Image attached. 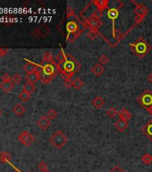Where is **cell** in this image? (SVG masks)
<instances>
[{"label": "cell", "mask_w": 152, "mask_h": 172, "mask_svg": "<svg viewBox=\"0 0 152 172\" xmlns=\"http://www.w3.org/2000/svg\"><path fill=\"white\" fill-rule=\"evenodd\" d=\"M99 34V32L97 31H94V30H89V33H88V37L90 39V40H94L97 35Z\"/></svg>", "instance_id": "8d00e7d4"}, {"label": "cell", "mask_w": 152, "mask_h": 172, "mask_svg": "<svg viewBox=\"0 0 152 172\" xmlns=\"http://www.w3.org/2000/svg\"><path fill=\"white\" fill-rule=\"evenodd\" d=\"M9 49L7 48H0V57H3L4 56H6L8 53Z\"/></svg>", "instance_id": "f35d334b"}, {"label": "cell", "mask_w": 152, "mask_h": 172, "mask_svg": "<svg viewBox=\"0 0 152 172\" xmlns=\"http://www.w3.org/2000/svg\"><path fill=\"white\" fill-rule=\"evenodd\" d=\"M93 3L99 10L103 11V10L107 9L109 1L108 0H95V1H93Z\"/></svg>", "instance_id": "44dd1931"}, {"label": "cell", "mask_w": 152, "mask_h": 172, "mask_svg": "<svg viewBox=\"0 0 152 172\" xmlns=\"http://www.w3.org/2000/svg\"><path fill=\"white\" fill-rule=\"evenodd\" d=\"M148 112H149V114H150V115H151L152 116V107L151 108H150V109H149V110H148Z\"/></svg>", "instance_id": "ee69618b"}, {"label": "cell", "mask_w": 152, "mask_h": 172, "mask_svg": "<svg viewBox=\"0 0 152 172\" xmlns=\"http://www.w3.org/2000/svg\"><path fill=\"white\" fill-rule=\"evenodd\" d=\"M107 115H108L109 117H111V118H114V117H115L116 116H118V111L116 110L114 107H111V108L107 111Z\"/></svg>", "instance_id": "4dcf8cb0"}, {"label": "cell", "mask_w": 152, "mask_h": 172, "mask_svg": "<svg viewBox=\"0 0 152 172\" xmlns=\"http://www.w3.org/2000/svg\"><path fill=\"white\" fill-rule=\"evenodd\" d=\"M40 67V72H41V83L44 84H48L58 74V70H57L56 64H48L41 62L39 65Z\"/></svg>", "instance_id": "7a4b0ae2"}, {"label": "cell", "mask_w": 152, "mask_h": 172, "mask_svg": "<svg viewBox=\"0 0 152 172\" xmlns=\"http://www.w3.org/2000/svg\"><path fill=\"white\" fill-rule=\"evenodd\" d=\"M134 13L136 16H141V17H145L148 13V9L144 5L142 4H137L135 8H134Z\"/></svg>", "instance_id": "9a60e30c"}, {"label": "cell", "mask_w": 152, "mask_h": 172, "mask_svg": "<svg viewBox=\"0 0 152 172\" xmlns=\"http://www.w3.org/2000/svg\"><path fill=\"white\" fill-rule=\"evenodd\" d=\"M114 126L118 132H124L128 128V123L124 122L121 119H118L115 123L114 124Z\"/></svg>", "instance_id": "ffe728a7"}, {"label": "cell", "mask_w": 152, "mask_h": 172, "mask_svg": "<svg viewBox=\"0 0 152 172\" xmlns=\"http://www.w3.org/2000/svg\"><path fill=\"white\" fill-rule=\"evenodd\" d=\"M65 56H66V54L63 52V49H61L58 53L57 54V56H56V57H55V61H56V64H57V63H59V62L63 61V59H64V57H65Z\"/></svg>", "instance_id": "f1b7e54d"}, {"label": "cell", "mask_w": 152, "mask_h": 172, "mask_svg": "<svg viewBox=\"0 0 152 172\" xmlns=\"http://www.w3.org/2000/svg\"><path fill=\"white\" fill-rule=\"evenodd\" d=\"M108 57L107 56L105 55V54H102L100 56H99V64H100V65H106V64H108Z\"/></svg>", "instance_id": "e575fe53"}, {"label": "cell", "mask_w": 152, "mask_h": 172, "mask_svg": "<svg viewBox=\"0 0 152 172\" xmlns=\"http://www.w3.org/2000/svg\"><path fill=\"white\" fill-rule=\"evenodd\" d=\"M138 103L143 107L146 110L150 109L152 107V92L150 90H146L142 92L137 99Z\"/></svg>", "instance_id": "8992f818"}, {"label": "cell", "mask_w": 152, "mask_h": 172, "mask_svg": "<svg viewBox=\"0 0 152 172\" xmlns=\"http://www.w3.org/2000/svg\"><path fill=\"white\" fill-rule=\"evenodd\" d=\"M38 168L41 170V171H44V170H47V169H48V165H47V163L45 162V161H40L39 163H38Z\"/></svg>", "instance_id": "d590c367"}, {"label": "cell", "mask_w": 152, "mask_h": 172, "mask_svg": "<svg viewBox=\"0 0 152 172\" xmlns=\"http://www.w3.org/2000/svg\"><path fill=\"white\" fill-rule=\"evenodd\" d=\"M9 79H12V77L9 75L8 74H5L2 77H1V81H6V80H9Z\"/></svg>", "instance_id": "60d3db41"}, {"label": "cell", "mask_w": 152, "mask_h": 172, "mask_svg": "<svg viewBox=\"0 0 152 172\" xmlns=\"http://www.w3.org/2000/svg\"><path fill=\"white\" fill-rule=\"evenodd\" d=\"M83 86H84V82L81 78L77 77L73 81V87L75 88L76 90H81Z\"/></svg>", "instance_id": "484cf974"}, {"label": "cell", "mask_w": 152, "mask_h": 172, "mask_svg": "<svg viewBox=\"0 0 152 172\" xmlns=\"http://www.w3.org/2000/svg\"><path fill=\"white\" fill-rule=\"evenodd\" d=\"M23 81V77L22 75L19 74H15L12 77V82L14 83V85H17V84H20Z\"/></svg>", "instance_id": "1f68e13d"}, {"label": "cell", "mask_w": 152, "mask_h": 172, "mask_svg": "<svg viewBox=\"0 0 152 172\" xmlns=\"http://www.w3.org/2000/svg\"><path fill=\"white\" fill-rule=\"evenodd\" d=\"M107 16L108 19H110L112 21V28H113V36L115 37V20L119 17V8H115V7H111L109 8L107 12Z\"/></svg>", "instance_id": "ba28073f"}, {"label": "cell", "mask_w": 152, "mask_h": 172, "mask_svg": "<svg viewBox=\"0 0 152 172\" xmlns=\"http://www.w3.org/2000/svg\"><path fill=\"white\" fill-rule=\"evenodd\" d=\"M86 24H87V26H89V28H90V30H94V31H98V29H99L103 25V23L100 20L93 18L92 16L89 17V19H87Z\"/></svg>", "instance_id": "30bf717a"}, {"label": "cell", "mask_w": 152, "mask_h": 172, "mask_svg": "<svg viewBox=\"0 0 152 172\" xmlns=\"http://www.w3.org/2000/svg\"><path fill=\"white\" fill-rule=\"evenodd\" d=\"M142 133L152 141V119L149 120L142 127Z\"/></svg>", "instance_id": "e0dca14e"}, {"label": "cell", "mask_w": 152, "mask_h": 172, "mask_svg": "<svg viewBox=\"0 0 152 172\" xmlns=\"http://www.w3.org/2000/svg\"><path fill=\"white\" fill-rule=\"evenodd\" d=\"M141 160L143 163H145L146 165H149L152 162V155L149 153H145L142 156Z\"/></svg>", "instance_id": "f546056e"}, {"label": "cell", "mask_w": 152, "mask_h": 172, "mask_svg": "<svg viewBox=\"0 0 152 172\" xmlns=\"http://www.w3.org/2000/svg\"><path fill=\"white\" fill-rule=\"evenodd\" d=\"M118 117H119V119L128 123L132 119L133 115L130 111L127 110L126 109H122V110L118 111Z\"/></svg>", "instance_id": "2e32d148"}, {"label": "cell", "mask_w": 152, "mask_h": 172, "mask_svg": "<svg viewBox=\"0 0 152 172\" xmlns=\"http://www.w3.org/2000/svg\"><path fill=\"white\" fill-rule=\"evenodd\" d=\"M41 172H50V171H49V169H47V170H44V171H41Z\"/></svg>", "instance_id": "7dc6e473"}, {"label": "cell", "mask_w": 152, "mask_h": 172, "mask_svg": "<svg viewBox=\"0 0 152 172\" xmlns=\"http://www.w3.org/2000/svg\"><path fill=\"white\" fill-rule=\"evenodd\" d=\"M12 111H13V114L16 115V116H23L25 113L26 110L25 107L23 105L21 104V103H17V104H15L13 106Z\"/></svg>", "instance_id": "d6986e66"}, {"label": "cell", "mask_w": 152, "mask_h": 172, "mask_svg": "<svg viewBox=\"0 0 152 172\" xmlns=\"http://www.w3.org/2000/svg\"><path fill=\"white\" fill-rule=\"evenodd\" d=\"M144 18L145 17H141V16H136L135 17V21H136V23L137 24H140L143 20H144Z\"/></svg>", "instance_id": "b9f144b4"}, {"label": "cell", "mask_w": 152, "mask_h": 172, "mask_svg": "<svg viewBox=\"0 0 152 172\" xmlns=\"http://www.w3.org/2000/svg\"><path fill=\"white\" fill-rule=\"evenodd\" d=\"M49 142H50V143L54 147H56L57 149H62V148L64 147L67 144L68 138L62 131L57 130V132H55L52 135L50 139H49Z\"/></svg>", "instance_id": "277c9868"}, {"label": "cell", "mask_w": 152, "mask_h": 172, "mask_svg": "<svg viewBox=\"0 0 152 172\" xmlns=\"http://www.w3.org/2000/svg\"><path fill=\"white\" fill-rule=\"evenodd\" d=\"M2 115H3V111H2V110L0 109V117H2Z\"/></svg>", "instance_id": "bcb514c9"}, {"label": "cell", "mask_w": 152, "mask_h": 172, "mask_svg": "<svg viewBox=\"0 0 152 172\" xmlns=\"http://www.w3.org/2000/svg\"><path fill=\"white\" fill-rule=\"evenodd\" d=\"M147 79H148V82H149V83H152V73H150V74L148 75Z\"/></svg>", "instance_id": "7bdbcfd3"}, {"label": "cell", "mask_w": 152, "mask_h": 172, "mask_svg": "<svg viewBox=\"0 0 152 172\" xmlns=\"http://www.w3.org/2000/svg\"><path fill=\"white\" fill-rule=\"evenodd\" d=\"M31 96H32V94L24 92V91H22L21 93L19 94V99L23 102H26V101H28L31 99Z\"/></svg>", "instance_id": "4316f807"}, {"label": "cell", "mask_w": 152, "mask_h": 172, "mask_svg": "<svg viewBox=\"0 0 152 172\" xmlns=\"http://www.w3.org/2000/svg\"><path fill=\"white\" fill-rule=\"evenodd\" d=\"M10 164H11V163H10ZM11 166L13 167V165H12V164H11ZM13 168H14V169H15V171H13V172H21V171H20V170H18V169H16L15 167H13Z\"/></svg>", "instance_id": "f6af8a7d"}, {"label": "cell", "mask_w": 152, "mask_h": 172, "mask_svg": "<svg viewBox=\"0 0 152 172\" xmlns=\"http://www.w3.org/2000/svg\"><path fill=\"white\" fill-rule=\"evenodd\" d=\"M14 88V83L12 82V79L6 81H1L0 83V89L5 92H11Z\"/></svg>", "instance_id": "5bb4252c"}, {"label": "cell", "mask_w": 152, "mask_h": 172, "mask_svg": "<svg viewBox=\"0 0 152 172\" xmlns=\"http://www.w3.org/2000/svg\"><path fill=\"white\" fill-rule=\"evenodd\" d=\"M35 90H36V86L34 83H26L25 84L23 85V91H24V92H28V93H30V94H32L33 92H35Z\"/></svg>", "instance_id": "d4e9b609"}, {"label": "cell", "mask_w": 152, "mask_h": 172, "mask_svg": "<svg viewBox=\"0 0 152 172\" xmlns=\"http://www.w3.org/2000/svg\"><path fill=\"white\" fill-rule=\"evenodd\" d=\"M64 86L66 89H71L73 87V82L71 80H64Z\"/></svg>", "instance_id": "ab89813d"}, {"label": "cell", "mask_w": 152, "mask_h": 172, "mask_svg": "<svg viewBox=\"0 0 152 172\" xmlns=\"http://www.w3.org/2000/svg\"><path fill=\"white\" fill-rule=\"evenodd\" d=\"M92 105L94 106V108L96 109H101L102 107L105 105V99L100 97V96H97L96 98L93 99L92 100Z\"/></svg>", "instance_id": "7402d4cb"}, {"label": "cell", "mask_w": 152, "mask_h": 172, "mask_svg": "<svg viewBox=\"0 0 152 172\" xmlns=\"http://www.w3.org/2000/svg\"><path fill=\"white\" fill-rule=\"evenodd\" d=\"M12 156L8 152H0V162L1 163H10Z\"/></svg>", "instance_id": "603a6c76"}, {"label": "cell", "mask_w": 152, "mask_h": 172, "mask_svg": "<svg viewBox=\"0 0 152 172\" xmlns=\"http://www.w3.org/2000/svg\"><path fill=\"white\" fill-rule=\"evenodd\" d=\"M38 67H39V66L36 65L35 63L26 60V64L23 66V71L25 72L26 74H31L34 72H36Z\"/></svg>", "instance_id": "4fadbf2b"}, {"label": "cell", "mask_w": 152, "mask_h": 172, "mask_svg": "<svg viewBox=\"0 0 152 172\" xmlns=\"http://www.w3.org/2000/svg\"><path fill=\"white\" fill-rule=\"evenodd\" d=\"M58 116V113H57V110H55L54 109H50L48 110V111L47 112V117H48L49 120H54L56 119Z\"/></svg>", "instance_id": "83f0119b"}, {"label": "cell", "mask_w": 152, "mask_h": 172, "mask_svg": "<svg viewBox=\"0 0 152 172\" xmlns=\"http://www.w3.org/2000/svg\"><path fill=\"white\" fill-rule=\"evenodd\" d=\"M91 73L96 75V76H101L102 74H104V72H105V68L102 67L100 64H99V63H97V64H94L93 66H92V67H91Z\"/></svg>", "instance_id": "ac0fdd59"}, {"label": "cell", "mask_w": 152, "mask_h": 172, "mask_svg": "<svg viewBox=\"0 0 152 172\" xmlns=\"http://www.w3.org/2000/svg\"><path fill=\"white\" fill-rule=\"evenodd\" d=\"M109 172H124V170L120 168V167L118 166V165H115L114 167H113L111 169H110V171Z\"/></svg>", "instance_id": "74e56055"}, {"label": "cell", "mask_w": 152, "mask_h": 172, "mask_svg": "<svg viewBox=\"0 0 152 172\" xmlns=\"http://www.w3.org/2000/svg\"><path fill=\"white\" fill-rule=\"evenodd\" d=\"M93 18L98 19V20H100L102 18V16H103V11H100V10H99V9H97L95 10L93 13H92V15H91Z\"/></svg>", "instance_id": "836d02e7"}, {"label": "cell", "mask_w": 152, "mask_h": 172, "mask_svg": "<svg viewBox=\"0 0 152 172\" xmlns=\"http://www.w3.org/2000/svg\"><path fill=\"white\" fill-rule=\"evenodd\" d=\"M56 66L64 80H70L81 69V64L70 54H66L63 61L56 64Z\"/></svg>", "instance_id": "6da1fadb"}, {"label": "cell", "mask_w": 152, "mask_h": 172, "mask_svg": "<svg viewBox=\"0 0 152 172\" xmlns=\"http://www.w3.org/2000/svg\"><path fill=\"white\" fill-rule=\"evenodd\" d=\"M66 31H67V35H66V40L73 43L74 41L76 38L78 37L82 31L79 30V24L76 23L75 21H69L67 22V24L65 25Z\"/></svg>", "instance_id": "5b68a950"}, {"label": "cell", "mask_w": 152, "mask_h": 172, "mask_svg": "<svg viewBox=\"0 0 152 172\" xmlns=\"http://www.w3.org/2000/svg\"><path fill=\"white\" fill-rule=\"evenodd\" d=\"M50 33V29L48 26L42 24L36 28L34 31H32V35L35 38H45L47 37Z\"/></svg>", "instance_id": "9c48e42d"}, {"label": "cell", "mask_w": 152, "mask_h": 172, "mask_svg": "<svg viewBox=\"0 0 152 172\" xmlns=\"http://www.w3.org/2000/svg\"><path fill=\"white\" fill-rule=\"evenodd\" d=\"M25 79L28 83H37L38 81L41 80V72H40V69H38L36 72L32 73L31 74H26Z\"/></svg>", "instance_id": "7c38bea8"}, {"label": "cell", "mask_w": 152, "mask_h": 172, "mask_svg": "<svg viewBox=\"0 0 152 172\" xmlns=\"http://www.w3.org/2000/svg\"><path fill=\"white\" fill-rule=\"evenodd\" d=\"M18 139L19 141L24 145L26 147H29L31 146L32 143L35 141V137L34 135H32L31 132L29 131H23L18 136Z\"/></svg>", "instance_id": "52a82bcc"}, {"label": "cell", "mask_w": 152, "mask_h": 172, "mask_svg": "<svg viewBox=\"0 0 152 172\" xmlns=\"http://www.w3.org/2000/svg\"><path fill=\"white\" fill-rule=\"evenodd\" d=\"M42 62L44 63H48V64H56V61H55V58L52 55V53L49 52V51H47L45 52V54L43 55V59H42Z\"/></svg>", "instance_id": "cb8c5ba5"}, {"label": "cell", "mask_w": 152, "mask_h": 172, "mask_svg": "<svg viewBox=\"0 0 152 172\" xmlns=\"http://www.w3.org/2000/svg\"><path fill=\"white\" fill-rule=\"evenodd\" d=\"M36 124H37V126H38V127L41 129V130L46 131L47 129L50 126L51 120H49L48 117H47V116H42V117H40L38 118V121L36 122Z\"/></svg>", "instance_id": "8fae6325"}, {"label": "cell", "mask_w": 152, "mask_h": 172, "mask_svg": "<svg viewBox=\"0 0 152 172\" xmlns=\"http://www.w3.org/2000/svg\"><path fill=\"white\" fill-rule=\"evenodd\" d=\"M89 172H92V171H89Z\"/></svg>", "instance_id": "c3c4849f"}, {"label": "cell", "mask_w": 152, "mask_h": 172, "mask_svg": "<svg viewBox=\"0 0 152 172\" xmlns=\"http://www.w3.org/2000/svg\"><path fill=\"white\" fill-rule=\"evenodd\" d=\"M129 47L131 48L133 54L139 58H143L151 49V46L149 45V43L141 37L137 39L133 42L129 43Z\"/></svg>", "instance_id": "3957f363"}, {"label": "cell", "mask_w": 152, "mask_h": 172, "mask_svg": "<svg viewBox=\"0 0 152 172\" xmlns=\"http://www.w3.org/2000/svg\"><path fill=\"white\" fill-rule=\"evenodd\" d=\"M74 15H75L74 9L72 6H67V8H66V18H70V17L74 16Z\"/></svg>", "instance_id": "d6a6232c"}]
</instances>
